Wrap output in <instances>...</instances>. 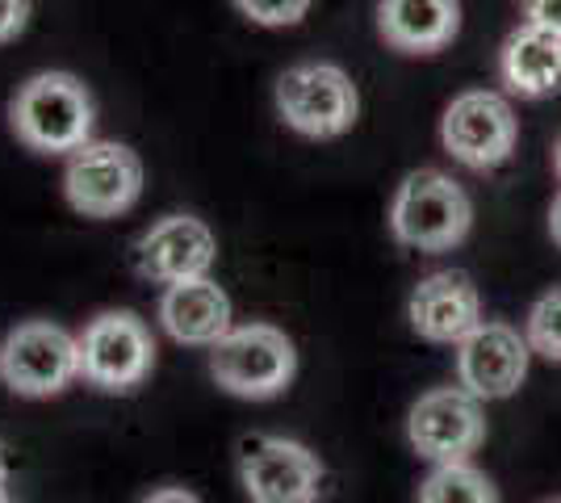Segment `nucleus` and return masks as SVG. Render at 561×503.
<instances>
[{
	"label": "nucleus",
	"mask_w": 561,
	"mask_h": 503,
	"mask_svg": "<svg viewBox=\"0 0 561 503\" xmlns=\"http://www.w3.org/2000/svg\"><path fill=\"white\" fill-rule=\"evenodd\" d=\"M93 96L71 72L30 76L9 105L18 139L43 156H71L76 147H84L93 139Z\"/></svg>",
	"instance_id": "f257e3e1"
},
{
	"label": "nucleus",
	"mask_w": 561,
	"mask_h": 503,
	"mask_svg": "<svg viewBox=\"0 0 561 503\" xmlns=\"http://www.w3.org/2000/svg\"><path fill=\"white\" fill-rule=\"evenodd\" d=\"M469 227H473V202L448 172L420 168V172L402 176L394 202H390V231L402 248L448 252L466 240Z\"/></svg>",
	"instance_id": "f03ea898"
},
{
	"label": "nucleus",
	"mask_w": 561,
	"mask_h": 503,
	"mask_svg": "<svg viewBox=\"0 0 561 503\" xmlns=\"http://www.w3.org/2000/svg\"><path fill=\"white\" fill-rule=\"evenodd\" d=\"M210 374L234 399H277L298 374L294 340L273 323H243L231 328L210 348Z\"/></svg>",
	"instance_id": "7ed1b4c3"
},
{
	"label": "nucleus",
	"mask_w": 561,
	"mask_h": 503,
	"mask_svg": "<svg viewBox=\"0 0 561 503\" xmlns=\"http://www.w3.org/2000/svg\"><path fill=\"white\" fill-rule=\"evenodd\" d=\"M273 101H277L280 122L306 139H340L360 114V93L352 76L323 59L285 68L277 76Z\"/></svg>",
	"instance_id": "20e7f679"
},
{
	"label": "nucleus",
	"mask_w": 561,
	"mask_h": 503,
	"mask_svg": "<svg viewBox=\"0 0 561 503\" xmlns=\"http://www.w3.org/2000/svg\"><path fill=\"white\" fill-rule=\"evenodd\" d=\"M80 378L105 395H126L147 382L156 365V335L135 311H101L84 323Z\"/></svg>",
	"instance_id": "39448f33"
},
{
	"label": "nucleus",
	"mask_w": 561,
	"mask_h": 503,
	"mask_svg": "<svg viewBox=\"0 0 561 503\" xmlns=\"http://www.w3.org/2000/svg\"><path fill=\"white\" fill-rule=\"evenodd\" d=\"M80 378V340L50 323H18L0 344V382L22 399H50Z\"/></svg>",
	"instance_id": "423d86ee"
},
{
	"label": "nucleus",
	"mask_w": 561,
	"mask_h": 503,
	"mask_svg": "<svg viewBox=\"0 0 561 503\" xmlns=\"http://www.w3.org/2000/svg\"><path fill=\"white\" fill-rule=\"evenodd\" d=\"M64 193H68L71 210L84 218L126 215L142 193L139 156L126 144H114V139H89L68 156Z\"/></svg>",
	"instance_id": "0eeeda50"
},
{
	"label": "nucleus",
	"mask_w": 561,
	"mask_h": 503,
	"mask_svg": "<svg viewBox=\"0 0 561 503\" xmlns=\"http://www.w3.org/2000/svg\"><path fill=\"white\" fill-rule=\"evenodd\" d=\"M519 139V122H515L512 101L491 89H469L453 96L440 118V144L457 164L473 172H491L507 164Z\"/></svg>",
	"instance_id": "6e6552de"
},
{
	"label": "nucleus",
	"mask_w": 561,
	"mask_h": 503,
	"mask_svg": "<svg viewBox=\"0 0 561 503\" xmlns=\"http://www.w3.org/2000/svg\"><path fill=\"white\" fill-rule=\"evenodd\" d=\"M407 441L432 466L440 461H469L478 445L486 441V415L482 399L469 395L466 386H436L420 395V403L407 415Z\"/></svg>",
	"instance_id": "1a4fd4ad"
},
{
	"label": "nucleus",
	"mask_w": 561,
	"mask_h": 503,
	"mask_svg": "<svg viewBox=\"0 0 561 503\" xmlns=\"http://www.w3.org/2000/svg\"><path fill=\"white\" fill-rule=\"evenodd\" d=\"M323 461L285 436H248L239 445V482L252 503H319Z\"/></svg>",
	"instance_id": "9d476101"
},
{
	"label": "nucleus",
	"mask_w": 561,
	"mask_h": 503,
	"mask_svg": "<svg viewBox=\"0 0 561 503\" xmlns=\"http://www.w3.org/2000/svg\"><path fill=\"white\" fill-rule=\"evenodd\" d=\"M528 361H533L528 335L515 332L512 323L482 319L457 344V382L466 386L469 395H478L482 403L512 399L528 378Z\"/></svg>",
	"instance_id": "9b49d317"
},
{
	"label": "nucleus",
	"mask_w": 561,
	"mask_h": 503,
	"mask_svg": "<svg viewBox=\"0 0 561 503\" xmlns=\"http://www.w3.org/2000/svg\"><path fill=\"white\" fill-rule=\"evenodd\" d=\"M218 261L214 231L193 215H164L156 218L139 240H135V268L139 277L156 286H176L188 277H210Z\"/></svg>",
	"instance_id": "f8f14e48"
},
{
	"label": "nucleus",
	"mask_w": 561,
	"mask_h": 503,
	"mask_svg": "<svg viewBox=\"0 0 561 503\" xmlns=\"http://www.w3.org/2000/svg\"><path fill=\"white\" fill-rule=\"evenodd\" d=\"M407 319L411 328L432 340V344H461L478 323H482V298L478 286L469 282L466 273H427L420 286L411 289L407 302Z\"/></svg>",
	"instance_id": "ddd939ff"
},
{
	"label": "nucleus",
	"mask_w": 561,
	"mask_h": 503,
	"mask_svg": "<svg viewBox=\"0 0 561 503\" xmlns=\"http://www.w3.org/2000/svg\"><path fill=\"white\" fill-rule=\"evenodd\" d=\"M156 315L176 344H193V348H214L231 332V298L214 277H188V282L164 286Z\"/></svg>",
	"instance_id": "4468645a"
},
{
	"label": "nucleus",
	"mask_w": 561,
	"mask_h": 503,
	"mask_svg": "<svg viewBox=\"0 0 561 503\" xmlns=\"http://www.w3.org/2000/svg\"><path fill=\"white\" fill-rule=\"evenodd\" d=\"M377 30L402 55L445 50L461 30V0H381Z\"/></svg>",
	"instance_id": "2eb2a0df"
},
{
	"label": "nucleus",
	"mask_w": 561,
	"mask_h": 503,
	"mask_svg": "<svg viewBox=\"0 0 561 503\" xmlns=\"http://www.w3.org/2000/svg\"><path fill=\"white\" fill-rule=\"evenodd\" d=\"M499 76L515 96H553L561 89V34L524 22L499 50Z\"/></svg>",
	"instance_id": "dca6fc26"
},
{
	"label": "nucleus",
	"mask_w": 561,
	"mask_h": 503,
	"mask_svg": "<svg viewBox=\"0 0 561 503\" xmlns=\"http://www.w3.org/2000/svg\"><path fill=\"white\" fill-rule=\"evenodd\" d=\"M420 503H499L494 482L469 461H440L420 487Z\"/></svg>",
	"instance_id": "f3484780"
},
{
	"label": "nucleus",
	"mask_w": 561,
	"mask_h": 503,
	"mask_svg": "<svg viewBox=\"0 0 561 503\" xmlns=\"http://www.w3.org/2000/svg\"><path fill=\"white\" fill-rule=\"evenodd\" d=\"M524 335H528L537 357L561 365V286L540 294L537 302H533V311L524 319Z\"/></svg>",
	"instance_id": "a211bd4d"
},
{
	"label": "nucleus",
	"mask_w": 561,
	"mask_h": 503,
	"mask_svg": "<svg viewBox=\"0 0 561 503\" xmlns=\"http://www.w3.org/2000/svg\"><path fill=\"white\" fill-rule=\"evenodd\" d=\"M314 0H234V9L248 18L252 25H268V30H280V25H298L310 13Z\"/></svg>",
	"instance_id": "6ab92c4d"
},
{
	"label": "nucleus",
	"mask_w": 561,
	"mask_h": 503,
	"mask_svg": "<svg viewBox=\"0 0 561 503\" xmlns=\"http://www.w3.org/2000/svg\"><path fill=\"white\" fill-rule=\"evenodd\" d=\"M30 22V0H0V43H13Z\"/></svg>",
	"instance_id": "aec40b11"
},
{
	"label": "nucleus",
	"mask_w": 561,
	"mask_h": 503,
	"mask_svg": "<svg viewBox=\"0 0 561 503\" xmlns=\"http://www.w3.org/2000/svg\"><path fill=\"white\" fill-rule=\"evenodd\" d=\"M524 22L561 34V0H524Z\"/></svg>",
	"instance_id": "412c9836"
},
{
	"label": "nucleus",
	"mask_w": 561,
	"mask_h": 503,
	"mask_svg": "<svg viewBox=\"0 0 561 503\" xmlns=\"http://www.w3.org/2000/svg\"><path fill=\"white\" fill-rule=\"evenodd\" d=\"M142 503H202L188 487H160V491H151Z\"/></svg>",
	"instance_id": "4be33fe9"
},
{
	"label": "nucleus",
	"mask_w": 561,
	"mask_h": 503,
	"mask_svg": "<svg viewBox=\"0 0 561 503\" xmlns=\"http://www.w3.org/2000/svg\"><path fill=\"white\" fill-rule=\"evenodd\" d=\"M549 236H553V243L561 248V193L553 197V210H549Z\"/></svg>",
	"instance_id": "5701e85b"
},
{
	"label": "nucleus",
	"mask_w": 561,
	"mask_h": 503,
	"mask_svg": "<svg viewBox=\"0 0 561 503\" xmlns=\"http://www.w3.org/2000/svg\"><path fill=\"white\" fill-rule=\"evenodd\" d=\"M4 479H9V457H4V445H0V487H4Z\"/></svg>",
	"instance_id": "b1692460"
},
{
	"label": "nucleus",
	"mask_w": 561,
	"mask_h": 503,
	"mask_svg": "<svg viewBox=\"0 0 561 503\" xmlns=\"http://www.w3.org/2000/svg\"><path fill=\"white\" fill-rule=\"evenodd\" d=\"M553 172H558V181H561V135H558V144H553Z\"/></svg>",
	"instance_id": "393cba45"
},
{
	"label": "nucleus",
	"mask_w": 561,
	"mask_h": 503,
	"mask_svg": "<svg viewBox=\"0 0 561 503\" xmlns=\"http://www.w3.org/2000/svg\"><path fill=\"white\" fill-rule=\"evenodd\" d=\"M0 503H13V500H9V491H4V487H0Z\"/></svg>",
	"instance_id": "a878e982"
},
{
	"label": "nucleus",
	"mask_w": 561,
	"mask_h": 503,
	"mask_svg": "<svg viewBox=\"0 0 561 503\" xmlns=\"http://www.w3.org/2000/svg\"><path fill=\"white\" fill-rule=\"evenodd\" d=\"M549 503H561V500H549Z\"/></svg>",
	"instance_id": "bb28decb"
}]
</instances>
